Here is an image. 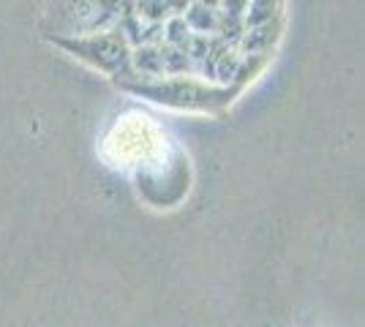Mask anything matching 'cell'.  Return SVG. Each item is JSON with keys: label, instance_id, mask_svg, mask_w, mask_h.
I'll use <instances>...</instances> for the list:
<instances>
[{"label": "cell", "instance_id": "1", "mask_svg": "<svg viewBox=\"0 0 365 327\" xmlns=\"http://www.w3.org/2000/svg\"><path fill=\"white\" fill-rule=\"evenodd\" d=\"M120 88L134 95H145L155 104L175 109H199V112H215L229 101V90H215L207 85H199L194 79L175 77H134L120 79Z\"/></svg>", "mask_w": 365, "mask_h": 327}, {"label": "cell", "instance_id": "2", "mask_svg": "<svg viewBox=\"0 0 365 327\" xmlns=\"http://www.w3.org/2000/svg\"><path fill=\"white\" fill-rule=\"evenodd\" d=\"M61 49L74 55L76 61L88 63L96 71H104L109 77L134 79L131 68V41L120 31L88 33V36H68V38H52Z\"/></svg>", "mask_w": 365, "mask_h": 327}, {"label": "cell", "instance_id": "5", "mask_svg": "<svg viewBox=\"0 0 365 327\" xmlns=\"http://www.w3.org/2000/svg\"><path fill=\"white\" fill-rule=\"evenodd\" d=\"M188 28L191 31H199V36H207L210 31H215L221 22H218V14H215V9L210 6H202V3H194L191 9H188Z\"/></svg>", "mask_w": 365, "mask_h": 327}, {"label": "cell", "instance_id": "3", "mask_svg": "<svg viewBox=\"0 0 365 327\" xmlns=\"http://www.w3.org/2000/svg\"><path fill=\"white\" fill-rule=\"evenodd\" d=\"M164 134L150 118L145 115H128L115 125V131L109 134L107 150L118 147L115 161H120L123 167H142L150 158H155L164 150Z\"/></svg>", "mask_w": 365, "mask_h": 327}, {"label": "cell", "instance_id": "4", "mask_svg": "<svg viewBox=\"0 0 365 327\" xmlns=\"http://www.w3.org/2000/svg\"><path fill=\"white\" fill-rule=\"evenodd\" d=\"M134 6L128 0H71L66 9V22L71 36L115 31L125 14H131Z\"/></svg>", "mask_w": 365, "mask_h": 327}, {"label": "cell", "instance_id": "6", "mask_svg": "<svg viewBox=\"0 0 365 327\" xmlns=\"http://www.w3.org/2000/svg\"><path fill=\"white\" fill-rule=\"evenodd\" d=\"M275 9H278V0H248L245 6V25L248 28H259V25H267L273 22Z\"/></svg>", "mask_w": 365, "mask_h": 327}]
</instances>
